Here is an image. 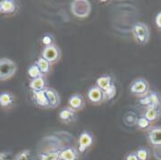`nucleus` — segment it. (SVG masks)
Returning a JSON list of instances; mask_svg holds the SVG:
<instances>
[{
  "label": "nucleus",
  "mask_w": 161,
  "mask_h": 160,
  "mask_svg": "<svg viewBox=\"0 0 161 160\" xmlns=\"http://www.w3.org/2000/svg\"><path fill=\"white\" fill-rule=\"evenodd\" d=\"M0 160H13L10 152H0Z\"/></svg>",
  "instance_id": "obj_30"
},
{
  "label": "nucleus",
  "mask_w": 161,
  "mask_h": 160,
  "mask_svg": "<svg viewBox=\"0 0 161 160\" xmlns=\"http://www.w3.org/2000/svg\"><path fill=\"white\" fill-rule=\"evenodd\" d=\"M32 101L39 108L50 109L49 102H48L44 90L40 91H32Z\"/></svg>",
  "instance_id": "obj_12"
},
{
  "label": "nucleus",
  "mask_w": 161,
  "mask_h": 160,
  "mask_svg": "<svg viewBox=\"0 0 161 160\" xmlns=\"http://www.w3.org/2000/svg\"><path fill=\"white\" fill-rule=\"evenodd\" d=\"M84 103L85 102H84V99H83L82 95L79 94V93L72 94L68 100V106L73 110H75L76 112L83 109Z\"/></svg>",
  "instance_id": "obj_14"
},
{
  "label": "nucleus",
  "mask_w": 161,
  "mask_h": 160,
  "mask_svg": "<svg viewBox=\"0 0 161 160\" xmlns=\"http://www.w3.org/2000/svg\"><path fill=\"white\" fill-rule=\"evenodd\" d=\"M131 34L135 41L139 44H147L150 39V30L145 23H135L131 27Z\"/></svg>",
  "instance_id": "obj_1"
},
{
  "label": "nucleus",
  "mask_w": 161,
  "mask_h": 160,
  "mask_svg": "<svg viewBox=\"0 0 161 160\" xmlns=\"http://www.w3.org/2000/svg\"><path fill=\"white\" fill-rule=\"evenodd\" d=\"M137 126L139 130H147L150 127H151V123L145 119L143 116H141L139 119H138L137 120Z\"/></svg>",
  "instance_id": "obj_26"
},
{
  "label": "nucleus",
  "mask_w": 161,
  "mask_h": 160,
  "mask_svg": "<svg viewBox=\"0 0 161 160\" xmlns=\"http://www.w3.org/2000/svg\"><path fill=\"white\" fill-rule=\"evenodd\" d=\"M142 116L147 119L150 123H153L161 117V109L160 108H154V107L146 108Z\"/></svg>",
  "instance_id": "obj_18"
},
{
  "label": "nucleus",
  "mask_w": 161,
  "mask_h": 160,
  "mask_svg": "<svg viewBox=\"0 0 161 160\" xmlns=\"http://www.w3.org/2000/svg\"><path fill=\"white\" fill-rule=\"evenodd\" d=\"M135 153L139 160H149L150 158V151L148 148H147L145 146H141L138 148Z\"/></svg>",
  "instance_id": "obj_23"
},
{
  "label": "nucleus",
  "mask_w": 161,
  "mask_h": 160,
  "mask_svg": "<svg viewBox=\"0 0 161 160\" xmlns=\"http://www.w3.org/2000/svg\"><path fill=\"white\" fill-rule=\"evenodd\" d=\"M129 90H130V92L133 96H135L139 99H141V98L147 96L150 91L149 83L144 78H137V79L132 80L131 83L130 84Z\"/></svg>",
  "instance_id": "obj_2"
},
{
  "label": "nucleus",
  "mask_w": 161,
  "mask_h": 160,
  "mask_svg": "<svg viewBox=\"0 0 161 160\" xmlns=\"http://www.w3.org/2000/svg\"><path fill=\"white\" fill-rule=\"evenodd\" d=\"M60 158L61 160H79L80 153L78 151L77 147L73 146L64 147L61 152Z\"/></svg>",
  "instance_id": "obj_15"
},
{
  "label": "nucleus",
  "mask_w": 161,
  "mask_h": 160,
  "mask_svg": "<svg viewBox=\"0 0 161 160\" xmlns=\"http://www.w3.org/2000/svg\"><path fill=\"white\" fill-rule=\"evenodd\" d=\"M71 12L78 18H86L92 12V5L90 1L86 0H75L71 3Z\"/></svg>",
  "instance_id": "obj_3"
},
{
  "label": "nucleus",
  "mask_w": 161,
  "mask_h": 160,
  "mask_svg": "<svg viewBox=\"0 0 161 160\" xmlns=\"http://www.w3.org/2000/svg\"><path fill=\"white\" fill-rule=\"evenodd\" d=\"M155 25L157 28L161 31V11H159L155 16Z\"/></svg>",
  "instance_id": "obj_29"
},
{
  "label": "nucleus",
  "mask_w": 161,
  "mask_h": 160,
  "mask_svg": "<svg viewBox=\"0 0 161 160\" xmlns=\"http://www.w3.org/2000/svg\"><path fill=\"white\" fill-rule=\"evenodd\" d=\"M13 160H33V155L30 149H24L15 156Z\"/></svg>",
  "instance_id": "obj_24"
},
{
  "label": "nucleus",
  "mask_w": 161,
  "mask_h": 160,
  "mask_svg": "<svg viewBox=\"0 0 161 160\" xmlns=\"http://www.w3.org/2000/svg\"><path fill=\"white\" fill-rule=\"evenodd\" d=\"M58 118L62 122L69 124L74 122L76 120L77 115H76L75 110L71 109L69 106H66V107H64V108L60 109L58 113Z\"/></svg>",
  "instance_id": "obj_11"
},
{
  "label": "nucleus",
  "mask_w": 161,
  "mask_h": 160,
  "mask_svg": "<svg viewBox=\"0 0 161 160\" xmlns=\"http://www.w3.org/2000/svg\"><path fill=\"white\" fill-rule=\"evenodd\" d=\"M113 84H114V81L110 74H102L96 79L95 85L100 88L103 91L108 90Z\"/></svg>",
  "instance_id": "obj_17"
},
{
  "label": "nucleus",
  "mask_w": 161,
  "mask_h": 160,
  "mask_svg": "<svg viewBox=\"0 0 161 160\" xmlns=\"http://www.w3.org/2000/svg\"><path fill=\"white\" fill-rule=\"evenodd\" d=\"M87 97L89 102L93 105H100L105 102L103 91L96 85H92L89 88L87 91Z\"/></svg>",
  "instance_id": "obj_9"
},
{
  "label": "nucleus",
  "mask_w": 161,
  "mask_h": 160,
  "mask_svg": "<svg viewBox=\"0 0 161 160\" xmlns=\"http://www.w3.org/2000/svg\"><path fill=\"white\" fill-rule=\"evenodd\" d=\"M29 88L32 91H44L46 88V81L44 79V76H41L36 79L30 80Z\"/></svg>",
  "instance_id": "obj_20"
},
{
  "label": "nucleus",
  "mask_w": 161,
  "mask_h": 160,
  "mask_svg": "<svg viewBox=\"0 0 161 160\" xmlns=\"http://www.w3.org/2000/svg\"><path fill=\"white\" fill-rule=\"evenodd\" d=\"M139 103L141 106H144L145 109L149 107L161 109V94L158 91H150L147 96L139 99Z\"/></svg>",
  "instance_id": "obj_6"
},
{
  "label": "nucleus",
  "mask_w": 161,
  "mask_h": 160,
  "mask_svg": "<svg viewBox=\"0 0 161 160\" xmlns=\"http://www.w3.org/2000/svg\"><path fill=\"white\" fill-rule=\"evenodd\" d=\"M60 56H61V50L56 44L44 46L41 52V57L51 63L52 64L59 61Z\"/></svg>",
  "instance_id": "obj_7"
},
{
  "label": "nucleus",
  "mask_w": 161,
  "mask_h": 160,
  "mask_svg": "<svg viewBox=\"0 0 161 160\" xmlns=\"http://www.w3.org/2000/svg\"><path fill=\"white\" fill-rule=\"evenodd\" d=\"M44 91H45V94H46L47 100H48V102H49L50 109H56L60 105V102H61V99H60L58 92L54 89L48 87L45 88Z\"/></svg>",
  "instance_id": "obj_16"
},
{
  "label": "nucleus",
  "mask_w": 161,
  "mask_h": 160,
  "mask_svg": "<svg viewBox=\"0 0 161 160\" xmlns=\"http://www.w3.org/2000/svg\"><path fill=\"white\" fill-rule=\"evenodd\" d=\"M123 160H139V158L137 157L135 151H132V152H129L128 154H126Z\"/></svg>",
  "instance_id": "obj_31"
},
{
  "label": "nucleus",
  "mask_w": 161,
  "mask_h": 160,
  "mask_svg": "<svg viewBox=\"0 0 161 160\" xmlns=\"http://www.w3.org/2000/svg\"><path fill=\"white\" fill-rule=\"evenodd\" d=\"M27 75L31 78V80L38 78V77H41V76H44V75L42 74L36 63H33L32 65H30L28 67V69H27Z\"/></svg>",
  "instance_id": "obj_22"
},
{
  "label": "nucleus",
  "mask_w": 161,
  "mask_h": 160,
  "mask_svg": "<svg viewBox=\"0 0 161 160\" xmlns=\"http://www.w3.org/2000/svg\"><path fill=\"white\" fill-rule=\"evenodd\" d=\"M15 102V96L10 91H3L0 93V107L9 108Z\"/></svg>",
  "instance_id": "obj_19"
},
{
  "label": "nucleus",
  "mask_w": 161,
  "mask_h": 160,
  "mask_svg": "<svg viewBox=\"0 0 161 160\" xmlns=\"http://www.w3.org/2000/svg\"><path fill=\"white\" fill-rule=\"evenodd\" d=\"M147 138L151 146H161V126H151L147 130Z\"/></svg>",
  "instance_id": "obj_10"
},
{
  "label": "nucleus",
  "mask_w": 161,
  "mask_h": 160,
  "mask_svg": "<svg viewBox=\"0 0 161 160\" xmlns=\"http://www.w3.org/2000/svg\"><path fill=\"white\" fill-rule=\"evenodd\" d=\"M17 3L14 0H1L0 1V14L1 15H14L17 11Z\"/></svg>",
  "instance_id": "obj_13"
},
{
  "label": "nucleus",
  "mask_w": 161,
  "mask_h": 160,
  "mask_svg": "<svg viewBox=\"0 0 161 160\" xmlns=\"http://www.w3.org/2000/svg\"><path fill=\"white\" fill-rule=\"evenodd\" d=\"M103 94H104L105 101H110V100H112L116 96V94H117V87H116L115 83L113 85H111L108 90H106L105 91H103Z\"/></svg>",
  "instance_id": "obj_25"
},
{
  "label": "nucleus",
  "mask_w": 161,
  "mask_h": 160,
  "mask_svg": "<svg viewBox=\"0 0 161 160\" xmlns=\"http://www.w3.org/2000/svg\"><path fill=\"white\" fill-rule=\"evenodd\" d=\"M36 63L37 66L39 67V69H40V71H41V73H42L43 75L47 74V73H49L51 72L52 63H49L48 61H46V60L43 58V57L40 56L39 58L37 59Z\"/></svg>",
  "instance_id": "obj_21"
},
{
  "label": "nucleus",
  "mask_w": 161,
  "mask_h": 160,
  "mask_svg": "<svg viewBox=\"0 0 161 160\" xmlns=\"http://www.w3.org/2000/svg\"><path fill=\"white\" fill-rule=\"evenodd\" d=\"M42 43L44 44V46H50V45H53L54 44V42H53V36H51L50 34H47L44 36L42 37Z\"/></svg>",
  "instance_id": "obj_27"
},
{
  "label": "nucleus",
  "mask_w": 161,
  "mask_h": 160,
  "mask_svg": "<svg viewBox=\"0 0 161 160\" xmlns=\"http://www.w3.org/2000/svg\"><path fill=\"white\" fill-rule=\"evenodd\" d=\"M154 157L158 160H161V146H153Z\"/></svg>",
  "instance_id": "obj_28"
},
{
  "label": "nucleus",
  "mask_w": 161,
  "mask_h": 160,
  "mask_svg": "<svg viewBox=\"0 0 161 160\" xmlns=\"http://www.w3.org/2000/svg\"><path fill=\"white\" fill-rule=\"evenodd\" d=\"M94 143V135L89 130H82L77 138V149L80 154L86 152Z\"/></svg>",
  "instance_id": "obj_5"
},
{
  "label": "nucleus",
  "mask_w": 161,
  "mask_h": 160,
  "mask_svg": "<svg viewBox=\"0 0 161 160\" xmlns=\"http://www.w3.org/2000/svg\"><path fill=\"white\" fill-rule=\"evenodd\" d=\"M17 71V65L13 60L0 58V80H7L12 78Z\"/></svg>",
  "instance_id": "obj_4"
},
{
  "label": "nucleus",
  "mask_w": 161,
  "mask_h": 160,
  "mask_svg": "<svg viewBox=\"0 0 161 160\" xmlns=\"http://www.w3.org/2000/svg\"><path fill=\"white\" fill-rule=\"evenodd\" d=\"M64 147L53 146L51 148L44 149L39 153L38 159L39 160H61L60 156Z\"/></svg>",
  "instance_id": "obj_8"
}]
</instances>
